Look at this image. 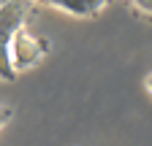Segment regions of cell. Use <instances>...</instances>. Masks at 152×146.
<instances>
[{"label": "cell", "mask_w": 152, "mask_h": 146, "mask_svg": "<svg viewBox=\"0 0 152 146\" xmlns=\"http://www.w3.org/2000/svg\"><path fill=\"white\" fill-rule=\"evenodd\" d=\"M27 25V0H0V81H14L11 43L16 30Z\"/></svg>", "instance_id": "cell-1"}, {"label": "cell", "mask_w": 152, "mask_h": 146, "mask_svg": "<svg viewBox=\"0 0 152 146\" xmlns=\"http://www.w3.org/2000/svg\"><path fill=\"white\" fill-rule=\"evenodd\" d=\"M52 43L44 35H35L27 30V25H22L14 35V43H11V65L16 73H25L30 68H35L46 54H49Z\"/></svg>", "instance_id": "cell-2"}, {"label": "cell", "mask_w": 152, "mask_h": 146, "mask_svg": "<svg viewBox=\"0 0 152 146\" xmlns=\"http://www.w3.org/2000/svg\"><path fill=\"white\" fill-rule=\"evenodd\" d=\"M41 3L63 8L68 14H73V16H92V14H98L106 6V3H101V0H41Z\"/></svg>", "instance_id": "cell-3"}, {"label": "cell", "mask_w": 152, "mask_h": 146, "mask_svg": "<svg viewBox=\"0 0 152 146\" xmlns=\"http://www.w3.org/2000/svg\"><path fill=\"white\" fill-rule=\"evenodd\" d=\"M11 116H14V108H8V106H3V103H0V127H6Z\"/></svg>", "instance_id": "cell-4"}, {"label": "cell", "mask_w": 152, "mask_h": 146, "mask_svg": "<svg viewBox=\"0 0 152 146\" xmlns=\"http://www.w3.org/2000/svg\"><path fill=\"white\" fill-rule=\"evenodd\" d=\"M136 3H139V8H144V11L152 14V0H136Z\"/></svg>", "instance_id": "cell-5"}, {"label": "cell", "mask_w": 152, "mask_h": 146, "mask_svg": "<svg viewBox=\"0 0 152 146\" xmlns=\"http://www.w3.org/2000/svg\"><path fill=\"white\" fill-rule=\"evenodd\" d=\"M144 87H147V92H149V95H152V73H149V76H147V79H144Z\"/></svg>", "instance_id": "cell-6"}]
</instances>
